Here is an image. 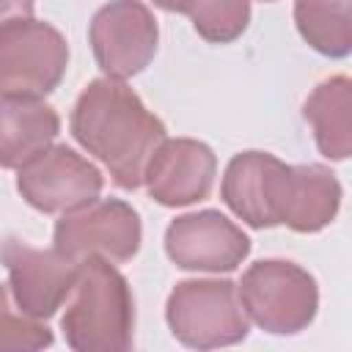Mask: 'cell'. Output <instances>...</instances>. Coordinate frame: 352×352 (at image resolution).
Returning <instances> with one entry per match:
<instances>
[{
	"instance_id": "cell-2",
	"label": "cell",
	"mask_w": 352,
	"mask_h": 352,
	"mask_svg": "<svg viewBox=\"0 0 352 352\" xmlns=\"http://www.w3.org/2000/svg\"><path fill=\"white\" fill-rule=\"evenodd\" d=\"M60 319L77 352H126L135 344V300L126 278L102 256H85Z\"/></svg>"
},
{
	"instance_id": "cell-10",
	"label": "cell",
	"mask_w": 352,
	"mask_h": 352,
	"mask_svg": "<svg viewBox=\"0 0 352 352\" xmlns=\"http://www.w3.org/2000/svg\"><path fill=\"white\" fill-rule=\"evenodd\" d=\"M0 261L8 270V289L16 308L36 319H50L69 300L80 272V261L55 248H33L19 236L0 239Z\"/></svg>"
},
{
	"instance_id": "cell-13",
	"label": "cell",
	"mask_w": 352,
	"mask_h": 352,
	"mask_svg": "<svg viewBox=\"0 0 352 352\" xmlns=\"http://www.w3.org/2000/svg\"><path fill=\"white\" fill-rule=\"evenodd\" d=\"M60 132L52 104L33 96H0V168H22Z\"/></svg>"
},
{
	"instance_id": "cell-21",
	"label": "cell",
	"mask_w": 352,
	"mask_h": 352,
	"mask_svg": "<svg viewBox=\"0 0 352 352\" xmlns=\"http://www.w3.org/2000/svg\"><path fill=\"white\" fill-rule=\"evenodd\" d=\"M264 3H272V0H264Z\"/></svg>"
},
{
	"instance_id": "cell-19",
	"label": "cell",
	"mask_w": 352,
	"mask_h": 352,
	"mask_svg": "<svg viewBox=\"0 0 352 352\" xmlns=\"http://www.w3.org/2000/svg\"><path fill=\"white\" fill-rule=\"evenodd\" d=\"M33 8V0H0V30L19 19H30Z\"/></svg>"
},
{
	"instance_id": "cell-6",
	"label": "cell",
	"mask_w": 352,
	"mask_h": 352,
	"mask_svg": "<svg viewBox=\"0 0 352 352\" xmlns=\"http://www.w3.org/2000/svg\"><path fill=\"white\" fill-rule=\"evenodd\" d=\"M294 195V165L270 151H242L223 173L220 198L250 228L283 226Z\"/></svg>"
},
{
	"instance_id": "cell-3",
	"label": "cell",
	"mask_w": 352,
	"mask_h": 352,
	"mask_svg": "<svg viewBox=\"0 0 352 352\" xmlns=\"http://www.w3.org/2000/svg\"><path fill=\"white\" fill-rule=\"evenodd\" d=\"M236 294L248 319L272 336L305 330L319 308L314 275L286 258H261L250 264L236 283Z\"/></svg>"
},
{
	"instance_id": "cell-17",
	"label": "cell",
	"mask_w": 352,
	"mask_h": 352,
	"mask_svg": "<svg viewBox=\"0 0 352 352\" xmlns=\"http://www.w3.org/2000/svg\"><path fill=\"white\" fill-rule=\"evenodd\" d=\"M190 16L201 38L212 44H228L248 30L250 0H195Z\"/></svg>"
},
{
	"instance_id": "cell-5",
	"label": "cell",
	"mask_w": 352,
	"mask_h": 352,
	"mask_svg": "<svg viewBox=\"0 0 352 352\" xmlns=\"http://www.w3.org/2000/svg\"><path fill=\"white\" fill-rule=\"evenodd\" d=\"M69 44L58 28L38 19H19L0 30V96L41 99L66 74Z\"/></svg>"
},
{
	"instance_id": "cell-15",
	"label": "cell",
	"mask_w": 352,
	"mask_h": 352,
	"mask_svg": "<svg viewBox=\"0 0 352 352\" xmlns=\"http://www.w3.org/2000/svg\"><path fill=\"white\" fill-rule=\"evenodd\" d=\"M341 206V184L324 165H294V195L286 223L297 234H316L330 226Z\"/></svg>"
},
{
	"instance_id": "cell-12",
	"label": "cell",
	"mask_w": 352,
	"mask_h": 352,
	"mask_svg": "<svg viewBox=\"0 0 352 352\" xmlns=\"http://www.w3.org/2000/svg\"><path fill=\"white\" fill-rule=\"evenodd\" d=\"M217 173L214 151L192 138H165L143 168L148 195L162 206H190L212 192Z\"/></svg>"
},
{
	"instance_id": "cell-8",
	"label": "cell",
	"mask_w": 352,
	"mask_h": 352,
	"mask_svg": "<svg viewBox=\"0 0 352 352\" xmlns=\"http://www.w3.org/2000/svg\"><path fill=\"white\" fill-rule=\"evenodd\" d=\"M102 187V170L63 143L47 146L16 173L19 195L44 214H63L80 209L99 198Z\"/></svg>"
},
{
	"instance_id": "cell-20",
	"label": "cell",
	"mask_w": 352,
	"mask_h": 352,
	"mask_svg": "<svg viewBox=\"0 0 352 352\" xmlns=\"http://www.w3.org/2000/svg\"><path fill=\"white\" fill-rule=\"evenodd\" d=\"M154 6H160L165 11H173V14H190L195 0H154Z\"/></svg>"
},
{
	"instance_id": "cell-14",
	"label": "cell",
	"mask_w": 352,
	"mask_h": 352,
	"mask_svg": "<svg viewBox=\"0 0 352 352\" xmlns=\"http://www.w3.org/2000/svg\"><path fill=\"white\" fill-rule=\"evenodd\" d=\"M319 151L327 160H346L352 151V82L346 74L322 80L302 104Z\"/></svg>"
},
{
	"instance_id": "cell-11",
	"label": "cell",
	"mask_w": 352,
	"mask_h": 352,
	"mask_svg": "<svg viewBox=\"0 0 352 352\" xmlns=\"http://www.w3.org/2000/svg\"><path fill=\"white\" fill-rule=\"evenodd\" d=\"M165 253L182 270L231 272L248 258L250 239L226 214L204 209L170 220L165 231Z\"/></svg>"
},
{
	"instance_id": "cell-7",
	"label": "cell",
	"mask_w": 352,
	"mask_h": 352,
	"mask_svg": "<svg viewBox=\"0 0 352 352\" xmlns=\"http://www.w3.org/2000/svg\"><path fill=\"white\" fill-rule=\"evenodd\" d=\"M140 214L121 198H94L91 204L63 212L52 231V248L74 261L102 256L107 261H129L140 250Z\"/></svg>"
},
{
	"instance_id": "cell-4",
	"label": "cell",
	"mask_w": 352,
	"mask_h": 352,
	"mask_svg": "<svg viewBox=\"0 0 352 352\" xmlns=\"http://www.w3.org/2000/svg\"><path fill=\"white\" fill-rule=\"evenodd\" d=\"M165 319L170 333L192 349L231 346L245 341L250 330L236 283L220 278L179 280L168 294Z\"/></svg>"
},
{
	"instance_id": "cell-1",
	"label": "cell",
	"mask_w": 352,
	"mask_h": 352,
	"mask_svg": "<svg viewBox=\"0 0 352 352\" xmlns=\"http://www.w3.org/2000/svg\"><path fill=\"white\" fill-rule=\"evenodd\" d=\"M69 126L74 140L110 170L121 190L143 184V168L165 140V124L124 80L113 77L91 80L82 88Z\"/></svg>"
},
{
	"instance_id": "cell-18",
	"label": "cell",
	"mask_w": 352,
	"mask_h": 352,
	"mask_svg": "<svg viewBox=\"0 0 352 352\" xmlns=\"http://www.w3.org/2000/svg\"><path fill=\"white\" fill-rule=\"evenodd\" d=\"M52 330L16 308L8 283H0V352H33L52 346Z\"/></svg>"
},
{
	"instance_id": "cell-16",
	"label": "cell",
	"mask_w": 352,
	"mask_h": 352,
	"mask_svg": "<svg viewBox=\"0 0 352 352\" xmlns=\"http://www.w3.org/2000/svg\"><path fill=\"white\" fill-rule=\"evenodd\" d=\"M300 36L327 58H346L352 50L349 0H294Z\"/></svg>"
},
{
	"instance_id": "cell-9",
	"label": "cell",
	"mask_w": 352,
	"mask_h": 352,
	"mask_svg": "<svg viewBox=\"0 0 352 352\" xmlns=\"http://www.w3.org/2000/svg\"><path fill=\"white\" fill-rule=\"evenodd\" d=\"M88 41L104 77L126 80L151 63L160 28L148 6L140 0H110L94 14Z\"/></svg>"
}]
</instances>
